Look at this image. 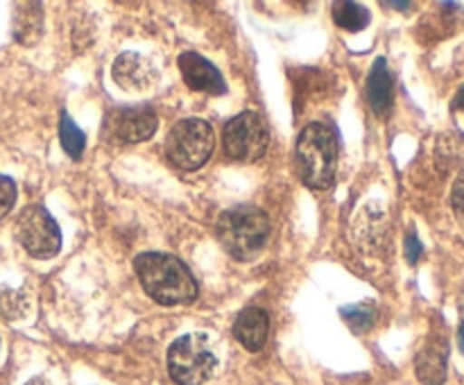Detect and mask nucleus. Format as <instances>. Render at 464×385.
I'll use <instances>...</instances> for the list:
<instances>
[{
  "instance_id": "1",
  "label": "nucleus",
  "mask_w": 464,
  "mask_h": 385,
  "mask_svg": "<svg viewBox=\"0 0 464 385\" xmlns=\"http://www.w3.org/2000/svg\"><path fill=\"white\" fill-rule=\"evenodd\" d=\"M134 265L140 285L154 302L163 306H175V303H190L198 299L195 276L177 256L148 252L140 254Z\"/></svg>"
},
{
  "instance_id": "2",
  "label": "nucleus",
  "mask_w": 464,
  "mask_h": 385,
  "mask_svg": "<svg viewBox=\"0 0 464 385\" xmlns=\"http://www.w3.org/2000/svg\"><path fill=\"white\" fill-rule=\"evenodd\" d=\"M299 177L315 190L334 186L338 170V136L324 122H313L304 127L297 140Z\"/></svg>"
},
{
  "instance_id": "3",
  "label": "nucleus",
  "mask_w": 464,
  "mask_h": 385,
  "mask_svg": "<svg viewBox=\"0 0 464 385\" xmlns=\"http://www.w3.org/2000/svg\"><path fill=\"white\" fill-rule=\"evenodd\" d=\"M218 238L222 247L238 261H252L266 249L270 238V217L256 207L227 208L218 220Z\"/></svg>"
},
{
  "instance_id": "4",
  "label": "nucleus",
  "mask_w": 464,
  "mask_h": 385,
  "mask_svg": "<svg viewBox=\"0 0 464 385\" xmlns=\"http://www.w3.org/2000/svg\"><path fill=\"white\" fill-rule=\"evenodd\" d=\"M216 148L213 127L202 118H186L172 125L166 139V152L170 161L181 170H198Z\"/></svg>"
},
{
  "instance_id": "5",
  "label": "nucleus",
  "mask_w": 464,
  "mask_h": 385,
  "mask_svg": "<svg viewBox=\"0 0 464 385\" xmlns=\"http://www.w3.org/2000/svg\"><path fill=\"white\" fill-rule=\"evenodd\" d=\"M216 353L207 335L188 333L172 342L168 351V370L177 385H204L216 371Z\"/></svg>"
},
{
  "instance_id": "6",
  "label": "nucleus",
  "mask_w": 464,
  "mask_h": 385,
  "mask_svg": "<svg viewBox=\"0 0 464 385\" xmlns=\"http://www.w3.org/2000/svg\"><path fill=\"white\" fill-rule=\"evenodd\" d=\"M16 234L27 254L34 258H53L62 249V231L54 217L39 204H32L18 216Z\"/></svg>"
},
{
  "instance_id": "7",
  "label": "nucleus",
  "mask_w": 464,
  "mask_h": 385,
  "mask_svg": "<svg viewBox=\"0 0 464 385\" xmlns=\"http://www.w3.org/2000/svg\"><path fill=\"white\" fill-rule=\"evenodd\" d=\"M270 131L256 111H243L225 127V149L236 161H256L266 154Z\"/></svg>"
},
{
  "instance_id": "8",
  "label": "nucleus",
  "mask_w": 464,
  "mask_h": 385,
  "mask_svg": "<svg viewBox=\"0 0 464 385\" xmlns=\"http://www.w3.org/2000/svg\"><path fill=\"white\" fill-rule=\"evenodd\" d=\"M157 130V113L150 107H121L113 109L104 120V134L121 143L148 140Z\"/></svg>"
},
{
  "instance_id": "9",
  "label": "nucleus",
  "mask_w": 464,
  "mask_h": 385,
  "mask_svg": "<svg viewBox=\"0 0 464 385\" xmlns=\"http://www.w3.org/2000/svg\"><path fill=\"white\" fill-rule=\"evenodd\" d=\"M113 80L121 89L131 93H143L150 91L159 80V72L148 57L139 53H122L113 62Z\"/></svg>"
},
{
  "instance_id": "10",
  "label": "nucleus",
  "mask_w": 464,
  "mask_h": 385,
  "mask_svg": "<svg viewBox=\"0 0 464 385\" xmlns=\"http://www.w3.org/2000/svg\"><path fill=\"white\" fill-rule=\"evenodd\" d=\"M179 71L190 89L204 91V93H213V95H222L227 91L225 77H222L220 71H218L208 59H204L202 54L198 53L181 54Z\"/></svg>"
},
{
  "instance_id": "11",
  "label": "nucleus",
  "mask_w": 464,
  "mask_h": 385,
  "mask_svg": "<svg viewBox=\"0 0 464 385\" xmlns=\"http://www.w3.org/2000/svg\"><path fill=\"white\" fill-rule=\"evenodd\" d=\"M267 333H270V317L263 308L249 306L236 317L234 335L249 351H258V349L266 347Z\"/></svg>"
},
{
  "instance_id": "12",
  "label": "nucleus",
  "mask_w": 464,
  "mask_h": 385,
  "mask_svg": "<svg viewBox=\"0 0 464 385\" xmlns=\"http://www.w3.org/2000/svg\"><path fill=\"white\" fill-rule=\"evenodd\" d=\"M367 102L376 116H385L392 109L394 77L383 57L372 63V71L367 75Z\"/></svg>"
},
{
  "instance_id": "13",
  "label": "nucleus",
  "mask_w": 464,
  "mask_h": 385,
  "mask_svg": "<svg viewBox=\"0 0 464 385\" xmlns=\"http://www.w3.org/2000/svg\"><path fill=\"white\" fill-rule=\"evenodd\" d=\"M447 342H444V340H430V342L417 353V379L424 385H444V380H447Z\"/></svg>"
},
{
  "instance_id": "14",
  "label": "nucleus",
  "mask_w": 464,
  "mask_h": 385,
  "mask_svg": "<svg viewBox=\"0 0 464 385\" xmlns=\"http://www.w3.org/2000/svg\"><path fill=\"white\" fill-rule=\"evenodd\" d=\"M334 21L343 30L361 32L370 25V12L362 5L352 3V0H343V3L334 5Z\"/></svg>"
},
{
  "instance_id": "15",
  "label": "nucleus",
  "mask_w": 464,
  "mask_h": 385,
  "mask_svg": "<svg viewBox=\"0 0 464 385\" xmlns=\"http://www.w3.org/2000/svg\"><path fill=\"white\" fill-rule=\"evenodd\" d=\"M59 136H62V145L68 152V157L80 159L86 148V134L75 125L66 111H62V122H59Z\"/></svg>"
},
{
  "instance_id": "16",
  "label": "nucleus",
  "mask_w": 464,
  "mask_h": 385,
  "mask_svg": "<svg viewBox=\"0 0 464 385\" xmlns=\"http://www.w3.org/2000/svg\"><path fill=\"white\" fill-rule=\"evenodd\" d=\"M30 313V299L23 290L0 288V315L7 320H21Z\"/></svg>"
},
{
  "instance_id": "17",
  "label": "nucleus",
  "mask_w": 464,
  "mask_h": 385,
  "mask_svg": "<svg viewBox=\"0 0 464 385\" xmlns=\"http://www.w3.org/2000/svg\"><path fill=\"white\" fill-rule=\"evenodd\" d=\"M343 320L352 326L353 331H370L376 322V308L374 303H353V306L340 308Z\"/></svg>"
},
{
  "instance_id": "18",
  "label": "nucleus",
  "mask_w": 464,
  "mask_h": 385,
  "mask_svg": "<svg viewBox=\"0 0 464 385\" xmlns=\"http://www.w3.org/2000/svg\"><path fill=\"white\" fill-rule=\"evenodd\" d=\"M16 204V184L9 177L0 175V217L7 216Z\"/></svg>"
},
{
  "instance_id": "19",
  "label": "nucleus",
  "mask_w": 464,
  "mask_h": 385,
  "mask_svg": "<svg viewBox=\"0 0 464 385\" xmlns=\"http://www.w3.org/2000/svg\"><path fill=\"white\" fill-rule=\"evenodd\" d=\"M421 252H424V247H421V240L417 238L415 231H411L406 238V256H408V263H412L415 265L417 261H420Z\"/></svg>"
},
{
  "instance_id": "20",
  "label": "nucleus",
  "mask_w": 464,
  "mask_h": 385,
  "mask_svg": "<svg viewBox=\"0 0 464 385\" xmlns=\"http://www.w3.org/2000/svg\"><path fill=\"white\" fill-rule=\"evenodd\" d=\"M451 204L456 211H464V172L458 175V179L453 181L451 188Z\"/></svg>"
},
{
  "instance_id": "21",
  "label": "nucleus",
  "mask_w": 464,
  "mask_h": 385,
  "mask_svg": "<svg viewBox=\"0 0 464 385\" xmlns=\"http://www.w3.org/2000/svg\"><path fill=\"white\" fill-rule=\"evenodd\" d=\"M453 104H456V109H460V111H464V86L460 91H458L456 100H453Z\"/></svg>"
},
{
  "instance_id": "22",
  "label": "nucleus",
  "mask_w": 464,
  "mask_h": 385,
  "mask_svg": "<svg viewBox=\"0 0 464 385\" xmlns=\"http://www.w3.org/2000/svg\"><path fill=\"white\" fill-rule=\"evenodd\" d=\"M388 7H394V9H411L412 3H385Z\"/></svg>"
},
{
  "instance_id": "23",
  "label": "nucleus",
  "mask_w": 464,
  "mask_h": 385,
  "mask_svg": "<svg viewBox=\"0 0 464 385\" xmlns=\"http://www.w3.org/2000/svg\"><path fill=\"white\" fill-rule=\"evenodd\" d=\"M25 385H50L48 380L44 379V376H36V379H32V380H27Z\"/></svg>"
},
{
  "instance_id": "24",
  "label": "nucleus",
  "mask_w": 464,
  "mask_h": 385,
  "mask_svg": "<svg viewBox=\"0 0 464 385\" xmlns=\"http://www.w3.org/2000/svg\"><path fill=\"white\" fill-rule=\"evenodd\" d=\"M458 342H460V349L464 353V322L460 324V331H458Z\"/></svg>"
}]
</instances>
